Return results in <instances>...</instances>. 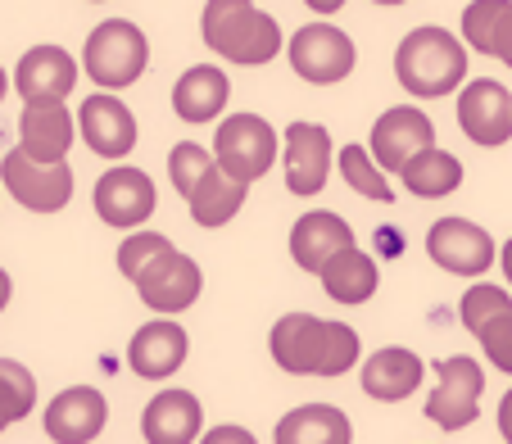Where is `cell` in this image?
<instances>
[{
  "label": "cell",
  "instance_id": "cell-1",
  "mask_svg": "<svg viewBox=\"0 0 512 444\" xmlns=\"http://www.w3.org/2000/svg\"><path fill=\"white\" fill-rule=\"evenodd\" d=\"M272 363L290 377H345L363 358L358 331L349 322H331L318 313H286L268 336Z\"/></svg>",
  "mask_w": 512,
  "mask_h": 444
},
{
  "label": "cell",
  "instance_id": "cell-2",
  "mask_svg": "<svg viewBox=\"0 0 512 444\" xmlns=\"http://www.w3.org/2000/svg\"><path fill=\"white\" fill-rule=\"evenodd\" d=\"M200 37L227 64L259 68L286 50V32L268 10H259L254 0H204L200 14Z\"/></svg>",
  "mask_w": 512,
  "mask_h": 444
},
{
  "label": "cell",
  "instance_id": "cell-3",
  "mask_svg": "<svg viewBox=\"0 0 512 444\" xmlns=\"http://www.w3.org/2000/svg\"><path fill=\"white\" fill-rule=\"evenodd\" d=\"M395 78H399V87L417 100H440V96L463 91V82H467L463 37L435 28V23L413 28L395 50Z\"/></svg>",
  "mask_w": 512,
  "mask_h": 444
},
{
  "label": "cell",
  "instance_id": "cell-4",
  "mask_svg": "<svg viewBox=\"0 0 512 444\" xmlns=\"http://www.w3.org/2000/svg\"><path fill=\"white\" fill-rule=\"evenodd\" d=\"M150 64V41L132 19H105L91 28L87 46H82V73L96 82L100 91H123Z\"/></svg>",
  "mask_w": 512,
  "mask_h": 444
},
{
  "label": "cell",
  "instance_id": "cell-5",
  "mask_svg": "<svg viewBox=\"0 0 512 444\" xmlns=\"http://www.w3.org/2000/svg\"><path fill=\"white\" fill-rule=\"evenodd\" d=\"M286 55H290V68H295L304 82H313V87H336L358 64V50H354V41H349V32H340L336 23H327V19L304 23L300 32H290Z\"/></svg>",
  "mask_w": 512,
  "mask_h": 444
},
{
  "label": "cell",
  "instance_id": "cell-6",
  "mask_svg": "<svg viewBox=\"0 0 512 444\" xmlns=\"http://www.w3.org/2000/svg\"><path fill=\"white\" fill-rule=\"evenodd\" d=\"M277 150H281L277 127L259 114H227L218 123V136H213V159L241 182H259L277 164Z\"/></svg>",
  "mask_w": 512,
  "mask_h": 444
},
{
  "label": "cell",
  "instance_id": "cell-7",
  "mask_svg": "<svg viewBox=\"0 0 512 444\" xmlns=\"http://www.w3.org/2000/svg\"><path fill=\"white\" fill-rule=\"evenodd\" d=\"M481 395H485V367L467 354H454L435 367V390L426 399V417L440 431H467L481 417Z\"/></svg>",
  "mask_w": 512,
  "mask_h": 444
},
{
  "label": "cell",
  "instance_id": "cell-8",
  "mask_svg": "<svg viewBox=\"0 0 512 444\" xmlns=\"http://www.w3.org/2000/svg\"><path fill=\"white\" fill-rule=\"evenodd\" d=\"M0 186L14 195L28 213H59L73 200V168L68 164H41L23 145H14L0 159Z\"/></svg>",
  "mask_w": 512,
  "mask_h": 444
},
{
  "label": "cell",
  "instance_id": "cell-9",
  "mask_svg": "<svg viewBox=\"0 0 512 444\" xmlns=\"http://www.w3.org/2000/svg\"><path fill=\"white\" fill-rule=\"evenodd\" d=\"M136 295H141V304L150 313H159V318H173V313H186L195 300H200L204 290V272L200 263L191 259V254H182L173 245L168 254H159L150 268L141 272V277L132 281Z\"/></svg>",
  "mask_w": 512,
  "mask_h": 444
},
{
  "label": "cell",
  "instance_id": "cell-10",
  "mask_svg": "<svg viewBox=\"0 0 512 444\" xmlns=\"http://www.w3.org/2000/svg\"><path fill=\"white\" fill-rule=\"evenodd\" d=\"M426 254H431L435 268L454 272V277H481L499 263L494 236L476 227L472 218H440L426 232Z\"/></svg>",
  "mask_w": 512,
  "mask_h": 444
},
{
  "label": "cell",
  "instance_id": "cell-11",
  "mask_svg": "<svg viewBox=\"0 0 512 444\" xmlns=\"http://www.w3.org/2000/svg\"><path fill=\"white\" fill-rule=\"evenodd\" d=\"M458 318H463V327L481 340L485 358H490L499 372L512 377V295L508 290L490 286V281L472 286L463 295V304H458Z\"/></svg>",
  "mask_w": 512,
  "mask_h": 444
},
{
  "label": "cell",
  "instance_id": "cell-12",
  "mask_svg": "<svg viewBox=\"0 0 512 444\" xmlns=\"http://www.w3.org/2000/svg\"><path fill=\"white\" fill-rule=\"evenodd\" d=\"M458 127L472 145L499 150L512 141V96L503 82L494 78H472L458 91Z\"/></svg>",
  "mask_w": 512,
  "mask_h": 444
},
{
  "label": "cell",
  "instance_id": "cell-13",
  "mask_svg": "<svg viewBox=\"0 0 512 444\" xmlns=\"http://www.w3.org/2000/svg\"><path fill=\"white\" fill-rule=\"evenodd\" d=\"M91 204H96V218L105 222V227H141V222L155 213L159 191H155V182H150L145 168L118 164L96 182Z\"/></svg>",
  "mask_w": 512,
  "mask_h": 444
},
{
  "label": "cell",
  "instance_id": "cell-14",
  "mask_svg": "<svg viewBox=\"0 0 512 444\" xmlns=\"http://www.w3.org/2000/svg\"><path fill=\"white\" fill-rule=\"evenodd\" d=\"M426 145H435V123L426 118V109H413V105H395L372 123V136H368V150L386 173H404V164L413 155H422Z\"/></svg>",
  "mask_w": 512,
  "mask_h": 444
},
{
  "label": "cell",
  "instance_id": "cell-15",
  "mask_svg": "<svg viewBox=\"0 0 512 444\" xmlns=\"http://www.w3.org/2000/svg\"><path fill=\"white\" fill-rule=\"evenodd\" d=\"M78 136L91 155L100 159H127L136 150V118L114 91H96L78 109Z\"/></svg>",
  "mask_w": 512,
  "mask_h": 444
},
{
  "label": "cell",
  "instance_id": "cell-16",
  "mask_svg": "<svg viewBox=\"0 0 512 444\" xmlns=\"http://www.w3.org/2000/svg\"><path fill=\"white\" fill-rule=\"evenodd\" d=\"M281 164H286L290 195H318L331 173V132L322 123H290L281 136Z\"/></svg>",
  "mask_w": 512,
  "mask_h": 444
},
{
  "label": "cell",
  "instance_id": "cell-17",
  "mask_svg": "<svg viewBox=\"0 0 512 444\" xmlns=\"http://www.w3.org/2000/svg\"><path fill=\"white\" fill-rule=\"evenodd\" d=\"M109 422V399L96 386H68L46 404V435L55 444H91Z\"/></svg>",
  "mask_w": 512,
  "mask_h": 444
},
{
  "label": "cell",
  "instance_id": "cell-18",
  "mask_svg": "<svg viewBox=\"0 0 512 444\" xmlns=\"http://www.w3.org/2000/svg\"><path fill=\"white\" fill-rule=\"evenodd\" d=\"M349 245H358L354 227L331 209H309L290 227V259H295L300 272H313V277H318L340 250H349Z\"/></svg>",
  "mask_w": 512,
  "mask_h": 444
},
{
  "label": "cell",
  "instance_id": "cell-19",
  "mask_svg": "<svg viewBox=\"0 0 512 444\" xmlns=\"http://www.w3.org/2000/svg\"><path fill=\"white\" fill-rule=\"evenodd\" d=\"M186 354H191V336L173 318L145 322L132 336V345H127V363H132V372L141 381H168L186 363Z\"/></svg>",
  "mask_w": 512,
  "mask_h": 444
},
{
  "label": "cell",
  "instance_id": "cell-20",
  "mask_svg": "<svg viewBox=\"0 0 512 444\" xmlns=\"http://www.w3.org/2000/svg\"><path fill=\"white\" fill-rule=\"evenodd\" d=\"M78 78L82 68L64 46H32L23 50L19 68H14V87H19L23 105H32V100H64Z\"/></svg>",
  "mask_w": 512,
  "mask_h": 444
},
{
  "label": "cell",
  "instance_id": "cell-21",
  "mask_svg": "<svg viewBox=\"0 0 512 444\" xmlns=\"http://www.w3.org/2000/svg\"><path fill=\"white\" fill-rule=\"evenodd\" d=\"M358 381H363V395H368V399L399 404V399H408V395H417V390H422L426 363L413 354V349L386 345V349H377V354L363 358V372H358Z\"/></svg>",
  "mask_w": 512,
  "mask_h": 444
},
{
  "label": "cell",
  "instance_id": "cell-22",
  "mask_svg": "<svg viewBox=\"0 0 512 444\" xmlns=\"http://www.w3.org/2000/svg\"><path fill=\"white\" fill-rule=\"evenodd\" d=\"M19 145L41 164H64L73 150V109L64 100H32L19 114Z\"/></svg>",
  "mask_w": 512,
  "mask_h": 444
},
{
  "label": "cell",
  "instance_id": "cell-23",
  "mask_svg": "<svg viewBox=\"0 0 512 444\" xmlns=\"http://www.w3.org/2000/svg\"><path fill=\"white\" fill-rule=\"evenodd\" d=\"M145 444H195L204 435V408L191 390H159L141 413Z\"/></svg>",
  "mask_w": 512,
  "mask_h": 444
},
{
  "label": "cell",
  "instance_id": "cell-24",
  "mask_svg": "<svg viewBox=\"0 0 512 444\" xmlns=\"http://www.w3.org/2000/svg\"><path fill=\"white\" fill-rule=\"evenodd\" d=\"M227 100H232V78L218 64H195L173 87V114L186 123H218Z\"/></svg>",
  "mask_w": 512,
  "mask_h": 444
},
{
  "label": "cell",
  "instance_id": "cell-25",
  "mask_svg": "<svg viewBox=\"0 0 512 444\" xmlns=\"http://www.w3.org/2000/svg\"><path fill=\"white\" fill-rule=\"evenodd\" d=\"M272 444H354V422L336 404H300L277 422Z\"/></svg>",
  "mask_w": 512,
  "mask_h": 444
},
{
  "label": "cell",
  "instance_id": "cell-26",
  "mask_svg": "<svg viewBox=\"0 0 512 444\" xmlns=\"http://www.w3.org/2000/svg\"><path fill=\"white\" fill-rule=\"evenodd\" d=\"M245 195H250V182H241L236 173H227L223 164H213L204 173V182L186 195V209L200 227H227L236 213L245 209Z\"/></svg>",
  "mask_w": 512,
  "mask_h": 444
},
{
  "label": "cell",
  "instance_id": "cell-27",
  "mask_svg": "<svg viewBox=\"0 0 512 444\" xmlns=\"http://www.w3.org/2000/svg\"><path fill=\"white\" fill-rule=\"evenodd\" d=\"M318 281H322V290H327L336 304H368L372 295H377V286H381V268H377V259H372L368 250L349 245V250H340L336 259L318 272Z\"/></svg>",
  "mask_w": 512,
  "mask_h": 444
},
{
  "label": "cell",
  "instance_id": "cell-28",
  "mask_svg": "<svg viewBox=\"0 0 512 444\" xmlns=\"http://www.w3.org/2000/svg\"><path fill=\"white\" fill-rule=\"evenodd\" d=\"M399 182L417 200H445V195H454L463 186V164H458V155L440 150V145H426L422 155H413L404 164Z\"/></svg>",
  "mask_w": 512,
  "mask_h": 444
},
{
  "label": "cell",
  "instance_id": "cell-29",
  "mask_svg": "<svg viewBox=\"0 0 512 444\" xmlns=\"http://www.w3.org/2000/svg\"><path fill=\"white\" fill-rule=\"evenodd\" d=\"M336 168H340V177H345V182L363 195V200H377V204L395 200V186L386 182V168L372 159L368 145H345V150H340V159H336Z\"/></svg>",
  "mask_w": 512,
  "mask_h": 444
},
{
  "label": "cell",
  "instance_id": "cell-30",
  "mask_svg": "<svg viewBox=\"0 0 512 444\" xmlns=\"http://www.w3.org/2000/svg\"><path fill=\"white\" fill-rule=\"evenodd\" d=\"M37 408V377L14 358H0V417L5 426L23 422Z\"/></svg>",
  "mask_w": 512,
  "mask_h": 444
},
{
  "label": "cell",
  "instance_id": "cell-31",
  "mask_svg": "<svg viewBox=\"0 0 512 444\" xmlns=\"http://www.w3.org/2000/svg\"><path fill=\"white\" fill-rule=\"evenodd\" d=\"M218 164L213 159V150L209 145H195V141H182V145H173V155H168V177H173V186H177V195H191L195 186L204 182V173Z\"/></svg>",
  "mask_w": 512,
  "mask_h": 444
},
{
  "label": "cell",
  "instance_id": "cell-32",
  "mask_svg": "<svg viewBox=\"0 0 512 444\" xmlns=\"http://www.w3.org/2000/svg\"><path fill=\"white\" fill-rule=\"evenodd\" d=\"M168 250H173V241H168L164 232H145L141 227V232H132L123 245H118V272H123L127 281H136L159 254H168Z\"/></svg>",
  "mask_w": 512,
  "mask_h": 444
},
{
  "label": "cell",
  "instance_id": "cell-33",
  "mask_svg": "<svg viewBox=\"0 0 512 444\" xmlns=\"http://www.w3.org/2000/svg\"><path fill=\"white\" fill-rule=\"evenodd\" d=\"M508 5L512 0H472L463 10V46L476 50V55H490V37H494V28H499Z\"/></svg>",
  "mask_w": 512,
  "mask_h": 444
},
{
  "label": "cell",
  "instance_id": "cell-34",
  "mask_svg": "<svg viewBox=\"0 0 512 444\" xmlns=\"http://www.w3.org/2000/svg\"><path fill=\"white\" fill-rule=\"evenodd\" d=\"M490 59H499V64L512 68V5L503 10L499 28H494V37H490Z\"/></svg>",
  "mask_w": 512,
  "mask_h": 444
},
{
  "label": "cell",
  "instance_id": "cell-35",
  "mask_svg": "<svg viewBox=\"0 0 512 444\" xmlns=\"http://www.w3.org/2000/svg\"><path fill=\"white\" fill-rule=\"evenodd\" d=\"M195 444H259L245 426H236V422H223V426H213V431H204Z\"/></svg>",
  "mask_w": 512,
  "mask_h": 444
},
{
  "label": "cell",
  "instance_id": "cell-36",
  "mask_svg": "<svg viewBox=\"0 0 512 444\" xmlns=\"http://www.w3.org/2000/svg\"><path fill=\"white\" fill-rule=\"evenodd\" d=\"M499 435L512 444V390L499 399Z\"/></svg>",
  "mask_w": 512,
  "mask_h": 444
},
{
  "label": "cell",
  "instance_id": "cell-37",
  "mask_svg": "<svg viewBox=\"0 0 512 444\" xmlns=\"http://www.w3.org/2000/svg\"><path fill=\"white\" fill-rule=\"evenodd\" d=\"M318 19H327V14H336V10H345V0H304Z\"/></svg>",
  "mask_w": 512,
  "mask_h": 444
},
{
  "label": "cell",
  "instance_id": "cell-38",
  "mask_svg": "<svg viewBox=\"0 0 512 444\" xmlns=\"http://www.w3.org/2000/svg\"><path fill=\"white\" fill-rule=\"evenodd\" d=\"M381 245H386L390 259H399V254H404V236H395V232H381Z\"/></svg>",
  "mask_w": 512,
  "mask_h": 444
},
{
  "label": "cell",
  "instance_id": "cell-39",
  "mask_svg": "<svg viewBox=\"0 0 512 444\" xmlns=\"http://www.w3.org/2000/svg\"><path fill=\"white\" fill-rule=\"evenodd\" d=\"M10 295H14V281H10V272L0 268V313L10 309Z\"/></svg>",
  "mask_w": 512,
  "mask_h": 444
},
{
  "label": "cell",
  "instance_id": "cell-40",
  "mask_svg": "<svg viewBox=\"0 0 512 444\" xmlns=\"http://www.w3.org/2000/svg\"><path fill=\"white\" fill-rule=\"evenodd\" d=\"M499 263H503V272H508V286H512V236H508V245L499 250Z\"/></svg>",
  "mask_w": 512,
  "mask_h": 444
},
{
  "label": "cell",
  "instance_id": "cell-41",
  "mask_svg": "<svg viewBox=\"0 0 512 444\" xmlns=\"http://www.w3.org/2000/svg\"><path fill=\"white\" fill-rule=\"evenodd\" d=\"M5 91H10V73L0 68V100H5Z\"/></svg>",
  "mask_w": 512,
  "mask_h": 444
},
{
  "label": "cell",
  "instance_id": "cell-42",
  "mask_svg": "<svg viewBox=\"0 0 512 444\" xmlns=\"http://www.w3.org/2000/svg\"><path fill=\"white\" fill-rule=\"evenodd\" d=\"M372 5H404V0H372Z\"/></svg>",
  "mask_w": 512,
  "mask_h": 444
},
{
  "label": "cell",
  "instance_id": "cell-43",
  "mask_svg": "<svg viewBox=\"0 0 512 444\" xmlns=\"http://www.w3.org/2000/svg\"><path fill=\"white\" fill-rule=\"evenodd\" d=\"M0 431H5V417H0Z\"/></svg>",
  "mask_w": 512,
  "mask_h": 444
},
{
  "label": "cell",
  "instance_id": "cell-44",
  "mask_svg": "<svg viewBox=\"0 0 512 444\" xmlns=\"http://www.w3.org/2000/svg\"><path fill=\"white\" fill-rule=\"evenodd\" d=\"M91 5H100V0H91Z\"/></svg>",
  "mask_w": 512,
  "mask_h": 444
}]
</instances>
